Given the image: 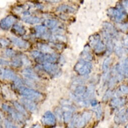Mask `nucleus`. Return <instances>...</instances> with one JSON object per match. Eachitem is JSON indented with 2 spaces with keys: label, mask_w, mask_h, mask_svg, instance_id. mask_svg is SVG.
<instances>
[{
  "label": "nucleus",
  "mask_w": 128,
  "mask_h": 128,
  "mask_svg": "<svg viewBox=\"0 0 128 128\" xmlns=\"http://www.w3.org/2000/svg\"><path fill=\"white\" fill-rule=\"evenodd\" d=\"M19 92L25 98H28L32 100H38L43 98L41 93L24 86H20L19 88Z\"/></svg>",
  "instance_id": "obj_1"
},
{
  "label": "nucleus",
  "mask_w": 128,
  "mask_h": 128,
  "mask_svg": "<svg viewBox=\"0 0 128 128\" xmlns=\"http://www.w3.org/2000/svg\"><path fill=\"white\" fill-rule=\"evenodd\" d=\"M92 68L91 63L83 59L80 60L74 67V70L80 75H86L89 74Z\"/></svg>",
  "instance_id": "obj_2"
},
{
  "label": "nucleus",
  "mask_w": 128,
  "mask_h": 128,
  "mask_svg": "<svg viewBox=\"0 0 128 128\" xmlns=\"http://www.w3.org/2000/svg\"><path fill=\"white\" fill-rule=\"evenodd\" d=\"M108 15L117 21H121L126 16L125 12L120 8H111L108 10Z\"/></svg>",
  "instance_id": "obj_3"
},
{
  "label": "nucleus",
  "mask_w": 128,
  "mask_h": 128,
  "mask_svg": "<svg viewBox=\"0 0 128 128\" xmlns=\"http://www.w3.org/2000/svg\"><path fill=\"white\" fill-rule=\"evenodd\" d=\"M2 108L4 110L8 112L15 120L19 122H22L24 120V117L23 115L9 106L4 104L2 105Z\"/></svg>",
  "instance_id": "obj_4"
},
{
  "label": "nucleus",
  "mask_w": 128,
  "mask_h": 128,
  "mask_svg": "<svg viewBox=\"0 0 128 128\" xmlns=\"http://www.w3.org/2000/svg\"><path fill=\"white\" fill-rule=\"evenodd\" d=\"M16 19L12 15H9L0 21V28L3 30H9L15 22Z\"/></svg>",
  "instance_id": "obj_5"
},
{
  "label": "nucleus",
  "mask_w": 128,
  "mask_h": 128,
  "mask_svg": "<svg viewBox=\"0 0 128 128\" xmlns=\"http://www.w3.org/2000/svg\"><path fill=\"white\" fill-rule=\"evenodd\" d=\"M42 68L46 72L51 76H56L59 72L57 66L54 63H44Z\"/></svg>",
  "instance_id": "obj_6"
},
{
  "label": "nucleus",
  "mask_w": 128,
  "mask_h": 128,
  "mask_svg": "<svg viewBox=\"0 0 128 128\" xmlns=\"http://www.w3.org/2000/svg\"><path fill=\"white\" fill-rule=\"evenodd\" d=\"M42 122L46 126H53L55 124L56 118L51 112L47 111L42 118Z\"/></svg>",
  "instance_id": "obj_7"
},
{
  "label": "nucleus",
  "mask_w": 128,
  "mask_h": 128,
  "mask_svg": "<svg viewBox=\"0 0 128 128\" xmlns=\"http://www.w3.org/2000/svg\"><path fill=\"white\" fill-rule=\"evenodd\" d=\"M10 39L14 45L19 48L26 49L29 47V44L27 42L24 40H22L18 38L15 37H10Z\"/></svg>",
  "instance_id": "obj_8"
},
{
  "label": "nucleus",
  "mask_w": 128,
  "mask_h": 128,
  "mask_svg": "<svg viewBox=\"0 0 128 128\" xmlns=\"http://www.w3.org/2000/svg\"><path fill=\"white\" fill-rule=\"evenodd\" d=\"M21 102L25 106V107L30 111L34 112L36 110L37 106L33 102V100L24 98L21 99Z\"/></svg>",
  "instance_id": "obj_9"
},
{
  "label": "nucleus",
  "mask_w": 128,
  "mask_h": 128,
  "mask_svg": "<svg viewBox=\"0 0 128 128\" xmlns=\"http://www.w3.org/2000/svg\"><path fill=\"white\" fill-rule=\"evenodd\" d=\"M23 76L27 80H38V77L34 72L30 68H27L23 70L22 72Z\"/></svg>",
  "instance_id": "obj_10"
},
{
  "label": "nucleus",
  "mask_w": 128,
  "mask_h": 128,
  "mask_svg": "<svg viewBox=\"0 0 128 128\" xmlns=\"http://www.w3.org/2000/svg\"><path fill=\"white\" fill-rule=\"evenodd\" d=\"M125 110L122 109L114 117V121L116 123L125 122L127 120V116L125 114Z\"/></svg>",
  "instance_id": "obj_11"
},
{
  "label": "nucleus",
  "mask_w": 128,
  "mask_h": 128,
  "mask_svg": "<svg viewBox=\"0 0 128 128\" xmlns=\"http://www.w3.org/2000/svg\"><path fill=\"white\" fill-rule=\"evenodd\" d=\"M3 77L5 79L11 80L14 82L18 78L14 72L9 69H5L3 73Z\"/></svg>",
  "instance_id": "obj_12"
},
{
  "label": "nucleus",
  "mask_w": 128,
  "mask_h": 128,
  "mask_svg": "<svg viewBox=\"0 0 128 128\" xmlns=\"http://www.w3.org/2000/svg\"><path fill=\"white\" fill-rule=\"evenodd\" d=\"M104 31L109 34L111 37H115L117 35L116 31L113 26L109 23L105 22L103 23Z\"/></svg>",
  "instance_id": "obj_13"
},
{
  "label": "nucleus",
  "mask_w": 128,
  "mask_h": 128,
  "mask_svg": "<svg viewBox=\"0 0 128 128\" xmlns=\"http://www.w3.org/2000/svg\"><path fill=\"white\" fill-rule=\"evenodd\" d=\"M35 30L36 31V35L37 37H44V36H46V28L45 26L37 25L35 27Z\"/></svg>",
  "instance_id": "obj_14"
},
{
  "label": "nucleus",
  "mask_w": 128,
  "mask_h": 128,
  "mask_svg": "<svg viewBox=\"0 0 128 128\" xmlns=\"http://www.w3.org/2000/svg\"><path fill=\"white\" fill-rule=\"evenodd\" d=\"M22 20L28 24L33 25L39 23L40 22V19L36 16H26L22 18Z\"/></svg>",
  "instance_id": "obj_15"
},
{
  "label": "nucleus",
  "mask_w": 128,
  "mask_h": 128,
  "mask_svg": "<svg viewBox=\"0 0 128 128\" xmlns=\"http://www.w3.org/2000/svg\"><path fill=\"white\" fill-rule=\"evenodd\" d=\"M56 11L57 12H63L71 13H73L75 12V10L74 8L67 5H61L59 6L57 8Z\"/></svg>",
  "instance_id": "obj_16"
},
{
  "label": "nucleus",
  "mask_w": 128,
  "mask_h": 128,
  "mask_svg": "<svg viewBox=\"0 0 128 128\" xmlns=\"http://www.w3.org/2000/svg\"><path fill=\"white\" fill-rule=\"evenodd\" d=\"M13 104L18 112H19L20 114H21L23 116H27L28 113L26 112L24 107L22 104H21L17 102H14Z\"/></svg>",
  "instance_id": "obj_17"
},
{
  "label": "nucleus",
  "mask_w": 128,
  "mask_h": 128,
  "mask_svg": "<svg viewBox=\"0 0 128 128\" xmlns=\"http://www.w3.org/2000/svg\"><path fill=\"white\" fill-rule=\"evenodd\" d=\"M13 30L16 33L20 36L24 35L26 33V30L24 27L19 24H16L14 25Z\"/></svg>",
  "instance_id": "obj_18"
},
{
  "label": "nucleus",
  "mask_w": 128,
  "mask_h": 128,
  "mask_svg": "<svg viewBox=\"0 0 128 128\" xmlns=\"http://www.w3.org/2000/svg\"><path fill=\"white\" fill-rule=\"evenodd\" d=\"M74 92H75V93H74L75 95L79 97L81 96L82 97V96H84V94L86 92V90L85 86H78L75 88Z\"/></svg>",
  "instance_id": "obj_19"
},
{
  "label": "nucleus",
  "mask_w": 128,
  "mask_h": 128,
  "mask_svg": "<svg viewBox=\"0 0 128 128\" xmlns=\"http://www.w3.org/2000/svg\"><path fill=\"white\" fill-rule=\"evenodd\" d=\"M124 100L120 98H115L111 102V104L112 106L114 108L122 106L124 104Z\"/></svg>",
  "instance_id": "obj_20"
},
{
  "label": "nucleus",
  "mask_w": 128,
  "mask_h": 128,
  "mask_svg": "<svg viewBox=\"0 0 128 128\" xmlns=\"http://www.w3.org/2000/svg\"><path fill=\"white\" fill-rule=\"evenodd\" d=\"M100 40V37L98 34L93 35L90 36L89 38V43L90 45L92 47H94Z\"/></svg>",
  "instance_id": "obj_21"
},
{
  "label": "nucleus",
  "mask_w": 128,
  "mask_h": 128,
  "mask_svg": "<svg viewBox=\"0 0 128 128\" xmlns=\"http://www.w3.org/2000/svg\"><path fill=\"white\" fill-rule=\"evenodd\" d=\"M44 24L45 26L50 29H53L57 26V22L54 20L47 19L44 21Z\"/></svg>",
  "instance_id": "obj_22"
},
{
  "label": "nucleus",
  "mask_w": 128,
  "mask_h": 128,
  "mask_svg": "<svg viewBox=\"0 0 128 128\" xmlns=\"http://www.w3.org/2000/svg\"><path fill=\"white\" fill-rule=\"evenodd\" d=\"M93 48L95 50V52L99 53L103 52L104 50L105 47L104 44L102 42V41L100 40Z\"/></svg>",
  "instance_id": "obj_23"
},
{
  "label": "nucleus",
  "mask_w": 128,
  "mask_h": 128,
  "mask_svg": "<svg viewBox=\"0 0 128 128\" xmlns=\"http://www.w3.org/2000/svg\"><path fill=\"white\" fill-rule=\"evenodd\" d=\"M94 87L92 86H90L87 90H86V92L84 94V96H82L83 98H90L91 97H92V96L94 95Z\"/></svg>",
  "instance_id": "obj_24"
},
{
  "label": "nucleus",
  "mask_w": 128,
  "mask_h": 128,
  "mask_svg": "<svg viewBox=\"0 0 128 128\" xmlns=\"http://www.w3.org/2000/svg\"><path fill=\"white\" fill-rule=\"evenodd\" d=\"M63 120L66 122H69L72 118V112L71 111H62Z\"/></svg>",
  "instance_id": "obj_25"
},
{
  "label": "nucleus",
  "mask_w": 128,
  "mask_h": 128,
  "mask_svg": "<svg viewBox=\"0 0 128 128\" xmlns=\"http://www.w3.org/2000/svg\"><path fill=\"white\" fill-rule=\"evenodd\" d=\"M23 61L20 58H16L12 60V61L10 63V64L15 68H19L22 66Z\"/></svg>",
  "instance_id": "obj_26"
},
{
  "label": "nucleus",
  "mask_w": 128,
  "mask_h": 128,
  "mask_svg": "<svg viewBox=\"0 0 128 128\" xmlns=\"http://www.w3.org/2000/svg\"><path fill=\"white\" fill-rule=\"evenodd\" d=\"M31 56L34 58V59H35L36 60H39V59H40L43 55H44V54L41 52V51H33L31 52Z\"/></svg>",
  "instance_id": "obj_27"
},
{
  "label": "nucleus",
  "mask_w": 128,
  "mask_h": 128,
  "mask_svg": "<svg viewBox=\"0 0 128 128\" xmlns=\"http://www.w3.org/2000/svg\"><path fill=\"white\" fill-rule=\"evenodd\" d=\"M115 51L118 56H121L122 55V54L124 51L121 44L118 43H116V44L115 46Z\"/></svg>",
  "instance_id": "obj_28"
},
{
  "label": "nucleus",
  "mask_w": 128,
  "mask_h": 128,
  "mask_svg": "<svg viewBox=\"0 0 128 128\" xmlns=\"http://www.w3.org/2000/svg\"><path fill=\"white\" fill-rule=\"evenodd\" d=\"M87 122L84 118V117L81 116V118H78L76 126L78 128H81L83 127Z\"/></svg>",
  "instance_id": "obj_29"
},
{
  "label": "nucleus",
  "mask_w": 128,
  "mask_h": 128,
  "mask_svg": "<svg viewBox=\"0 0 128 128\" xmlns=\"http://www.w3.org/2000/svg\"><path fill=\"white\" fill-rule=\"evenodd\" d=\"M111 58L110 57H108L106 58L104 61L102 65V69L104 71H106L108 69L111 62Z\"/></svg>",
  "instance_id": "obj_30"
},
{
  "label": "nucleus",
  "mask_w": 128,
  "mask_h": 128,
  "mask_svg": "<svg viewBox=\"0 0 128 128\" xmlns=\"http://www.w3.org/2000/svg\"><path fill=\"white\" fill-rule=\"evenodd\" d=\"M94 112L96 114V116L98 119L101 118L102 116V108L100 106H97L94 108Z\"/></svg>",
  "instance_id": "obj_31"
},
{
  "label": "nucleus",
  "mask_w": 128,
  "mask_h": 128,
  "mask_svg": "<svg viewBox=\"0 0 128 128\" xmlns=\"http://www.w3.org/2000/svg\"><path fill=\"white\" fill-rule=\"evenodd\" d=\"M62 112V110L59 108H56L55 110V116L59 120H61L63 118V112Z\"/></svg>",
  "instance_id": "obj_32"
},
{
  "label": "nucleus",
  "mask_w": 128,
  "mask_h": 128,
  "mask_svg": "<svg viewBox=\"0 0 128 128\" xmlns=\"http://www.w3.org/2000/svg\"><path fill=\"white\" fill-rule=\"evenodd\" d=\"M5 55L8 57L12 58L15 56L16 53L13 49L8 48V49H7L5 51Z\"/></svg>",
  "instance_id": "obj_33"
},
{
  "label": "nucleus",
  "mask_w": 128,
  "mask_h": 128,
  "mask_svg": "<svg viewBox=\"0 0 128 128\" xmlns=\"http://www.w3.org/2000/svg\"><path fill=\"white\" fill-rule=\"evenodd\" d=\"M83 56L84 57V58H86V60H91L92 58V56L91 54L90 53L89 51V48H85L84 51L83 52Z\"/></svg>",
  "instance_id": "obj_34"
},
{
  "label": "nucleus",
  "mask_w": 128,
  "mask_h": 128,
  "mask_svg": "<svg viewBox=\"0 0 128 128\" xmlns=\"http://www.w3.org/2000/svg\"><path fill=\"white\" fill-rule=\"evenodd\" d=\"M38 47H39V49L41 51L46 52H48V53L51 52L50 48L48 46H47V45H46L45 44H39Z\"/></svg>",
  "instance_id": "obj_35"
},
{
  "label": "nucleus",
  "mask_w": 128,
  "mask_h": 128,
  "mask_svg": "<svg viewBox=\"0 0 128 128\" xmlns=\"http://www.w3.org/2000/svg\"><path fill=\"white\" fill-rule=\"evenodd\" d=\"M78 118L79 117L77 116H73V118L72 119L71 124H70V128H74V126H76Z\"/></svg>",
  "instance_id": "obj_36"
},
{
  "label": "nucleus",
  "mask_w": 128,
  "mask_h": 128,
  "mask_svg": "<svg viewBox=\"0 0 128 128\" xmlns=\"http://www.w3.org/2000/svg\"><path fill=\"white\" fill-rule=\"evenodd\" d=\"M9 45V42L8 40L4 38H0V45L3 47H7Z\"/></svg>",
  "instance_id": "obj_37"
},
{
  "label": "nucleus",
  "mask_w": 128,
  "mask_h": 128,
  "mask_svg": "<svg viewBox=\"0 0 128 128\" xmlns=\"http://www.w3.org/2000/svg\"><path fill=\"white\" fill-rule=\"evenodd\" d=\"M82 116L84 117V118L88 122L89 121V120L91 119V114L90 112H85L83 114Z\"/></svg>",
  "instance_id": "obj_38"
},
{
  "label": "nucleus",
  "mask_w": 128,
  "mask_h": 128,
  "mask_svg": "<svg viewBox=\"0 0 128 128\" xmlns=\"http://www.w3.org/2000/svg\"><path fill=\"white\" fill-rule=\"evenodd\" d=\"M10 64V63L8 60L0 58V66H9Z\"/></svg>",
  "instance_id": "obj_39"
},
{
  "label": "nucleus",
  "mask_w": 128,
  "mask_h": 128,
  "mask_svg": "<svg viewBox=\"0 0 128 128\" xmlns=\"http://www.w3.org/2000/svg\"><path fill=\"white\" fill-rule=\"evenodd\" d=\"M120 91L124 94H128V88L125 86H121L120 87Z\"/></svg>",
  "instance_id": "obj_40"
},
{
  "label": "nucleus",
  "mask_w": 128,
  "mask_h": 128,
  "mask_svg": "<svg viewBox=\"0 0 128 128\" xmlns=\"http://www.w3.org/2000/svg\"><path fill=\"white\" fill-rule=\"evenodd\" d=\"M119 28L123 32H125L128 30V23H125L121 24L119 26Z\"/></svg>",
  "instance_id": "obj_41"
},
{
  "label": "nucleus",
  "mask_w": 128,
  "mask_h": 128,
  "mask_svg": "<svg viewBox=\"0 0 128 128\" xmlns=\"http://www.w3.org/2000/svg\"><path fill=\"white\" fill-rule=\"evenodd\" d=\"M111 96V92L110 90L107 91L104 94V96L103 98V100L104 101L107 100L108 98H109Z\"/></svg>",
  "instance_id": "obj_42"
},
{
  "label": "nucleus",
  "mask_w": 128,
  "mask_h": 128,
  "mask_svg": "<svg viewBox=\"0 0 128 128\" xmlns=\"http://www.w3.org/2000/svg\"><path fill=\"white\" fill-rule=\"evenodd\" d=\"M123 44H124V46L125 47V49L127 51H128V36L126 37L124 39Z\"/></svg>",
  "instance_id": "obj_43"
},
{
  "label": "nucleus",
  "mask_w": 128,
  "mask_h": 128,
  "mask_svg": "<svg viewBox=\"0 0 128 128\" xmlns=\"http://www.w3.org/2000/svg\"><path fill=\"white\" fill-rule=\"evenodd\" d=\"M116 80L117 79H116L114 78H111V80H110V84H109V86L110 87H113L114 86V85L115 84Z\"/></svg>",
  "instance_id": "obj_44"
},
{
  "label": "nucleus",
  "mask_w": 128,
  "mask_h": 128,
  "mask_svg": "<svg viewBox=\"0 0 128 128\" xmlns=\"http://www.w3.org/2000/svg\"><path fill=\"white\" fill-rule=\"evenodd\" d=\"M12 124L7 120H5V126L6 128H11Z\"/></svg>",
  "instance_id": "obj_45"
},
{
  "label": "nucleus",
  "mask_w": 128,
  "mask_h": 128,
  "mask_svg": "<svg viewBox=\"0 0 128 128\" xmlns=\"http://www.w3.org/2000/svg\"><path fill=\"white\" fill-rule=\"evenodd\" d=\"M91 105H92V106H96V104H97V101H96V100H92L91 101Z\"/></svg>",
  "instance_id": "obj_46"
},
{
  "label": "nucleus",
  "mask_w": 128,
  "mask_h": 128,
  "mask_svg": "<svg viewBox=\"0 0 128 128\" xmlns=\"http://www.w3.org/2000/svg\"><path fill=\"white\" fill-rule=\"evenodd\" d=\"M31 128H41V126L38 124H36L33 126Z\"/></svg>",
  "instance_id": "obj_47"
},
{
  "label": "nucleus",
  "mask_w": 128,
  "mask_h": 128,
  "mask_svg": "<svg viewBox=\"0 0 128 128\" xmlns=\"http://www.w3.org/2000/svg\"><path fill=\"white\" fill-rule=\"evenodd\" d=\"M123 64L125 66L128 67V58L125 60V61H124V62L123 63Z\"/></svg>",
  "instance_id": "obj_48"
},
{
  "label": "nucleus",
  "mask_w": 128,
  "mask_h": 128,
  "mask_svg": "<svg viewBox=\"0 0 128 128\" xmlns=\"http://www.w3.org/2000/svg\"><path fill=\"white\" fill-rule=\"evenodd\" d=\"M123 5H124V6H125L126 8H128V1H123Z\"/></svg>",
  "instance_id": "obj_49"
},
{
  "label": "nucleus",
  "mask_w": 128,
  "mask_h": 128,
  "mask_svg": "<svg viewBox=\"0 0 128 128\" xmlns=\"http://www.w3.org/2000/svg\"><path fill=\"white\" fill-rule=\"evenodd\" d=\"M30 14V13L29 11H24L23 12V15L25 16H28Z\"/></svg>",
  "instance_id": "obj_50"
},
{
  "label": "nucleus",
  "mask_w": 128,
  "mask_h": 128,
  "mask_svg": "<svg viewBox=\"0 0 128 128\" xmlns=\"http://www.w3.org/2000/svg\"><path fill=\"white\" fill-rule=\"evenodd\" d=\"M11 128H18L16 127V126H15L12 124V126H11Z\"/></svg>",
  "instance_id": "obj_51"
},
{
  "label": "nucleus",
  "mask_w": 128,
  "mask_h": 128,
  "mask_svg": "<svg viewBox=\"0 0 128 128\" xmlns=\"http://www.w3.org/2000/svg\"><path fill=\"white\" fill-rule=\"evenodd\" d=\"M2 74H3V72H2V71L0 69V76H1Z\"/></svg>",
  "instance_id": "obj_52"
},
{
  "label": "nucleus",
  "mask_w": 128,
  "mask_h": 128,
  "mask_svg": "<svg viewBox=\"0 0 128 128\" xmlns=\"http://www.w3.org/2000/svg\"><path fill=\"white\" fill-rule=\"evenodd\" d=\"M125 128H128V124L126 125V127H125Z\"/></svg>",
  "instance_id": "obj_53"
},
{
  "label": "nucleus",
  "mask_w": 128,
  "mask_h": 128,
  "mask_svg": "<svg viewBox=\"0 0 128 128\" xmlns=\"http://www.w3.org/2000/svg\"><path fill=\"white\" fill-rule=\"evenodd\" d=\"M0 128H1V126H0Z\"/></svg>",
  "instance_id": "obj_54"
}]
</instances>
